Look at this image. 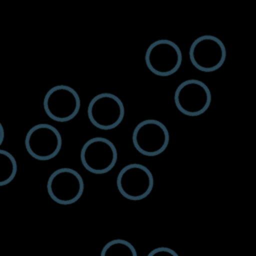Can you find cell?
I'll return each mask as SVG.
<instances>
[{
  "label": "cell",
  "mask_w": 256,
  "mask_h": 256,
  "mask_svg": "<svg viewBox=\"0 0 256 256\" xmlns=\"http://www.w3.org/2000/svg\"><path fill=\"white\" fill-rule=\"evenodd\" d=\"M49 197L60 205L77 202L84 192L82 176L72 168H59L51 173L47 180Z\"/></svg>",
  "instance_id": "8992f818"
},
{
  "label": "cell",
  "mask_w": 256,
  "mask_h": 256,
  "mask_svg": "<svg viewBox=\"0 0 256 256\" xmlns=\"http://www.w3.org/2000/svg\"><path fill=\"white\" fill-rule=\"evenodd\" d=\"M28 154L39 161H48L58 155L62 148V136L57 128L47 123L36 124L25 136Z\"/></svg>",
  "instance_id": "6da1fadb"
},
{
  "label": "cell",
  "mask_w": 256,
  "mask_h": 256,
  "mask_svg": "<svg viewBox=\"0 0 256 256\" xmlns=\"http://www.w3.org/2000/svg\"><path fill=\"white\" fill-rule=\"evenodd\" d=\"M170 140L167 127L155 119L139 122L132 133L134 148L142 155L153 157L163 153Z\"/></svg>",
  "instance_id": "3957f363"
},
{
  "label": "cell",
  "mask_w": 256,
  "mask_h": 256,
  "mask_svg": "<svg viewBox=\"0 0 256 256\" xmlns=\"http://www.w3.org/2000/svg\"><path fill=\"white\" fill-rule=\"evenodd\" d=\"M80 96L70 86L56 85L44 96L43 108L46 115L56 122H68L76 117L80 110Z\"/></svg>",
  "instance_id": "52a82bcc"
},
{
  "label": "cell",
  "mask_w": 256,
  "mask_h": 256,
  "mask_svg": "<svg viewBox=\"0 0 256 256\" xmlns=\"http://www.w3.org/2000/svg\"><path fill=\"white\" fill-rule=\"evenodd\" d=\"M147 256H179L176 251L168 247H157L151 250Z\"/></svg>",
  "instance_id": "4fadbf2b"
},
{
  "label": "cell",
  "mask_w": 256,
  "mask_h": 256,
  "mask_svg": "<svg viewBox=\"0 0 256 256\" xmlns=\"http://www.w3.org/2000/svg\"><path fill=\"white\" fill-rule=\"evenodd\" d=\"M17 174V162L8 151L0 149V186H5L13 181Z\"/></svg>",
  "instance_id": "8fae6325"
},
{
  "label": "cell",
  "mask_w": 256,
  "mask_h": 256,
  "mask_svg": "<svg viewBox=\"0 0 256 256\" xmlns=\"http://www.w3.org/2000/svg\"><path fill=\"white\" fill-rule=\"evenodd\" d=\"M212 100L208 86L197 79H188L178 85L174 92V103L179 112L186 116H199L210 107Z\"/></svg>",
  "instance_id": "277c9868"
},
{
  "label": "cell",
  "mask_w": 256,
  "mask_h": 256,
  "mask_svg": "<svg viewBox=\"0 0 256 256\" xmlns=\"http://www.w3.org/2000/svg\"><path fill=\"white\" fill-rule=\"evenodd\" d=\"M100 256H137V251L127 240L114 239L103 246Z\"/></svg>",
  "instance_id": "7c38bea8"
},
{
  "label": "cell",
  "mask_w": 256,
  "mask_h": 256,
  "mask_svg": "<svg viewBox=\"0 0 256 256\" xmlns=\"http://www.w3.org/2000/svg\"><path fill=\"white\" fill-rule=\"evenodd\" d=\"M226 55L224 43L213 35H202L196 38L189 49L192 65L202 72H214L221 68Z\"/></svg>",
  "instance_id": "9c48e42d"
},
{
  "label": "cell",
  "mask_w": 256,
  "mask_h": 256,
  "mask_svg": "<svg viewBox=\"0 0 256 256\" xmlns=\"http://www.w3.org/2000/svg\"><path fill=\"white\" fill-rule=\"evenodd\" d=\"M4 136H5L4 128H3V126H2V124H1V122H0V146H1V144L3 143V141H4Z\"/></svg>",
  "instance_id": "5bb4252c"
},
{
  "label": "cell",
  "mask_w": 256,
  "mask_h": 256,
  "mask_svg": "<svg viewBox=\"0 0 256 256\" xmlns=\"http://www.w3.org/2000/svg\"><path fill=\"white\" fill-rule=\"evenodd\" d=\"M118 153L115 145L107 138L93 137L82 146L80 160L90 173L101 175L108 173L115 166Z\"/></svg>",
  "instance_id": "ba28073f"
},
{
  "label": "cell",
  "mask_w": 256,
  "mask_h": 256,
  "mask_svg": "<svg viewBox=\"0 0 256 256\" xmlns=\"http://www.w3.org/2000/svg\"><path fill=\"white\" fill-rule=\"evenodd\" d=\"M116 185L124 198L131 201H139L152 192L154 177L146 166L139 163H131L119 171Z\"/></svg>",
  "instance_id": "5b68a950"
},
{
  "label": "cell",
  "mask_w": 256,
  "mask_h": 256,
  "mask_svg": "<svg viewBox=\"0 0 256 256\" xmlns=\"http://www.w3.org/2000/svg\"><path fill=\"white\" fill-rule=\"evenodd\" d=\"M88 119L101 130H111L122 122L125 108L122 100L115 94L104 92L94 96L87 108Z\"/></svg>",
  "instance_id": "7a4b0ae2"
},
{
  "label": "cell",
  "mask_w": 256,
  "mask_h": 256,
  "mask_svg": "<svg viewBox=\"0 0 256 256\" xmlns=\"http://www.w3.org/2000/svg\"><path fill=\"white\" fill-rule=\"evenodd\" d=\"M145 63L153 74L167 77L177 72L180 68L182 52L179 46L171 40H156L146 50Z\"/></svg>",
  "instance_id": "30bf717a"
}]
</instances>
